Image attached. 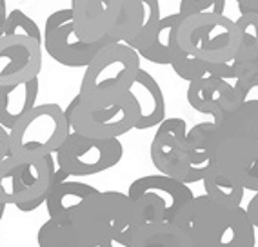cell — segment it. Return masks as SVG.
I'll use <instances>...</instances> for the list:
<instances>
[{
    "label": "cell",
    "mask_w": 258,
    "mask_h": 247,
    "mask_svg": "<svg viewBox=\"0 0 258 247\" xmlns=\"http://www.w3.org/2000/svg\"><path fill=\"white\" fill-rule=\"evenodd\" d=\"M70 133V120L58 104H38L10 131V156L38 160L56 155Z\"/></svg>",
    "instance_id": "obj_4"
},
{
    "label": "cell",
    "mask_w": 258,
    "mask_h": 247,
    "mask_svg": "<svg viewBox=\"0 0 258 247\" xmlns=\"http://www.w3.org/2000/svg\"><path fill=\"white\" fill-rule=\"evenodd\" d=\"M124 247H195L193 236L176 222H158L129 227L116 240Z\"/></svg>",
    "instance_id": "obj_16"
},
{
    "label": "cell",
    "mask_w": 258,
    "mask_h": 247,
    "mask_svg": "<svg viewBox=\"0 0 258 247\" xmlns=\"http://www.w3.org/2000/svg\"><path fill=\"white\" fill-rule=\"evenodd\" d=\"M195 247H208V245H204V243H199V242H195Z\"/></svg>",
    "instance_id": "obj_35"
},
{
    "label": "cell",
    "mask_w": 258,
    "mask_h": 247,
    "mask_svg": "<svg viewBox=\"0 0 258 247\" xmlns=\"http://www.w3.org/2000/svg\"><path fill=\"white\" fill-rule=\"evenodd\" d=\"M124 0H71V19L77 37L82 42L107 38L120 17Z\"/></svg>",
    "instance_id": "obj_14"
},
{
    "label": "cell",
    "mask_w": 258,
    "mask_h": 247,
    "mask_svg": "<svg viewBox=\"0 0 258 247\" xmlns=\"http://www.w3.org/2000/svg\"><path fill=\"white\" fill-rule=\"evenodd\" d=\"M171 68L182 80H187V82H195V80H200V78L206 77H217L222 78V80H227V82L235 80L231 62L229 64H209V62H204V60L187 55L182 49L175 53Z\"/></svg>",
    "instance_id": "obj_23"
},
{
    "label": "cell",
    "mask_w": 258,
    "mask_h": 247,
    "mask_svg": "<svg viewBox=\"0 0 258 247\" xmlns=\"http://www.w3.org/2000/svg\"><path fill=\"white\" fill-rule=\"evenodd\" d=\"M140 55L125 44H107L97 53L80 82L84 102L106 104L125 96L142 69Z\"/></svg>",
    "instance_id": "obj_2"
},
{
    "label": "cell",
    "mask_w": 258,
    "mask_h": 247,
    "mask_svg": "<svg viewBox=\"0 0 258 247\" xmlns=\"http://www.w3.org/2000/svg\"><path fill=\"white\" fill-rule=\"evenodd\" d=\"M64 111L73 133L97 140H115L139 124V105L129 93L106 104L84 102L77 95Z\"/></svg>",
    "instance_id": "obj_7"
},
{
    "label": "cell",
    "mask_w": 258,
    "mask_h": 247,
    "mask_svg": "<svg viewBox=\"0 0 258 247\" xmlns=\"http://www.w3.org/2000/svg\"><path fill=\"white\" fill-rule=\"evenodd\" d=\"M82 247H115V243H100V245H82Z\"/></svg>",
    "instance_id": "obj_33"
},
{
    "label": "cell",
    "mask_w": 258,
    "mask_h": 247,
    "mask_svg": "<svg viewBox=\"0 0 258 247\" xmlns=\"http://www.w3.org/2000/svg\"><path fill=\"white\" fill-rule=\"evenodd\" d=\"M8 6H6V0H0V37H4L6 31V22H8Z\"/></svg>",
    "instance_id": "obj_32"
},
{
    "label": "cell",
    "mask_w": 258,
    "mask_h": 247,
    "mask_svg": "<svg viewBox=\"0 0 258 247\" xmlns=\"http://www.w3.org/2000/svg\"><path fill=\"white\" fill-rule=\"evenodd\" d=\"M182 15L173 13L167 17H162L158 22V28L153 35L151 42L148 44L146 49L139 53L140 58L148 60L151 64L158 66H171L173 56L180 49L178 40H176V33H178V26L182 22Z\"/></svg>",
    "instance_id": "obj_21"
},
{
    "label": "cell",
    "mask_w": 258,
    "mask_h": 247,
    "mask_svg": "<svg viewBox=\"0 0 258 247\" xmlns=\"http://www.w3.org/2000/svg\"><path fill=\"white\" fill-rule=\"evenodd\" d=\"M42 69V42L28 37H0V87L29 82Z\"/></svg>",
    "instance_id": "obj_13"
},
{
    "label": "cell",
    "mask_w": 258,
    "mask_h": 247,
    "mask_svg": "<svg viewBox=\"0 0 258 247\" xmlns=\"http://www.w3.org/2000/svg\"><path fill=\"white\" fill-rule=\"evenodd\" d=\"M160 20V0H124L118 20L107 37L140 53L151 42Z\"/></svg>",
    "instance_id": "obj_12"
},
{
    "label": "cell",
    "mask_w": 258,
    "mask_h": 247,
    "mask_svg": "<svg viewBox=\"0 0 258 247\" xmlns=\"http://www.w3.org/2000/svg\"><path fill=\"white\" fill-rule=\"evenodd\" d=\"M245 213H247L249 220L253 222V225L258 229V193H254L253 198L247 202V206H245Z\"/></svg>",
    "instance_id": "obj_30"
},
{
    "label": "cell",
    "mask_w": 258,
    "mask_h": 247,
    "mask_svg": "<svg viewBox=\"0 0 258 247\" xmlns=\"http://www.w3.org/2000/svg\"><path fill=\"white\" fill-rule=\"evenodd\" d=\"M124 156L120 138L97 140L71 131L56 151V165L70 176H91L118 165Z\"/></svg>",
    "instance_id": "obj_8"
},
{
    "label": "cell",
    "mask_w": 258,
    "mask_h": 247,
    "mask_svg": "<svg viewBox=\"0 0 258 247\" xmlns=\"http://www.w3.org/2000/svg\"><path fill=\"white\" fill-rule=\"evenodd\" d=\"M209 169L238 183L245 191L258 193V140L226 137L218 129L211 146Z\"/></svg>",
    "instance_id": "obj_10"
},
{
    "label": "cell",
    "mask_w": 258,
    "mask_h": 247,
    "mask_svg": "<svg viewBox=\"0 0 258 247\" xmlns=\"http://www.w3.org/2000/svg\"><path fill=\"white\" fill-rule=\"evenodd\" d=\"M55 156L38 160H17L8 156L0 162V204L15 206L19 211L31 213L46 204L47 193L53 188Z\"/></svg>",
    "instance_id": "obj_6"
},
{
    "label": "cell",
    "mask_w": 258,
    "mask_h": 247,
    "mask_svg": "<svg viewBox=\"0 0 258 247\" xmlns=\"http://www.w3.org/2000/svg\"><path fill=\"white\" fill-rule=\"evenodd\" d=\"M180 49L209 64H229L240 46V29L226 15L200 13L182 19L176 33Z\"/></svg>",
    "instance_id": "obj_3"
},
{
    "label": "cell",
    "mask_w": 258,
    "mask_h": 247,
    "mask_svg": "<svg viewBox=\"0 0 258 247\" xmlns=\"http://www.w3.org/2000/svg\"><path fill=\"white\" fill-rule=\"evenodd\" d=\"M149 156L160 174L189 186L187 124L184 118H166L158 126L151 140Z\"/></svg>",
    "instance_id": "obj_11"
},
{
    "label": "cell",
    "mask_w": 258,
    "mask_h": 247,
    "mask_svg": "<svg viewBox=\"0 0 258 247\" xmlns=\"http://www.w3.org/2000/svg\"><path fill=\"white\" fill-rule=\"evenodd\" d=\"M71 225L82 245L116 243L133 225L131 200L120 191H97L77 207Z\"/></svg>",
    "instance_id": "obj_5"
},
{
    "label": "cell",
    "mask_w": 258,
    "mask_h": 247,
    "mask_svg": "<svg viewBox=\"0 0 258 247\" xmlns=\"http://www.w3.org/2000/svg\"><path fill=\"white\" fill-rule=\"evenodd\" d=\"M187 102L195 111L209 114L213 120L235 107V89L233 84L217 77H206L187 86Z\"/></svg>",
    "instance_id": "obj_15"
},
{
    "label": "cell",
    "mask_w": 258,
    "mask_h": 247,
    "mask_svg": "<svg viewBox=\"0 0 258 247\" xmlns=\"http://www.w3.org/2000/svg\"><path fill=\"white\" fill-rule=\"evenodd\" d=\"M97 191L98 189L91 183L75 182V180H66V182L53 186L44 204L49 220L60 225H71V216L77 211V207Z\"/></svg>",
    "instance_id": "obj_18"
},
{
    "label": "cell",
    "mask_w": 258,
    "mask_h": 247,
    "mask_svg": "<svg viewBox=\"0 0 258 247\" xmlns=\"http://www.w3.org/2000/svg\"><path fill=\"white\" fill-rule=\"evenodd\" d=\"M38 89V78L17 86L0 87V126L11 131L37 105Z\"/></svg>",
    "instance_id": "obj_19"
},
{
    "label": "cell",
    "mask_w": 258,
    "mask_h": 247,
    "mask_svg": "<svg viewBox=\"0 0 258 247\" xmlns=\"http://www.w3.org/2000/svg\"><path fill=\"white\" fill-rule=\"evenodd\" d=\"M238 4V11L240 15L244 13H258V0H235Z\"/></svg>",
    "instance_id": "obj_31"
},
{
    "label": "cell",
    "mask_w": 258,
    "mask_h": 247,
    "mask_svg": "<svg viewBox=\"0 0 258 247\" xmlns=\"http://www.w3.org/2000/svg\"><path fill=\"white\" fill-rule=\"evenodd\" d=\"M224 8H226V0H180L178 13L184 19L193 17V15L208 13V11L224 15Z\"/></svg>",
    "instance_id": "obj_27"
},
{
    "label": "cell",
    "mask_w": 258,
    "mask_h": 247,
    "mask_svg": "<svg viewBox=\"0 0 258 247\" xmlns=\"http://www.w3.org/2000/svg\"><path fill=\"white\" fill-rule=\"evenodd\" d=\"M44 49L51 58L66 68H88L97 53L107 44H115L109 37L100 42H82L73 29L71 10H56L46 19L44 37H42Z\"/></svg>",
    "instance_id": "obj_9"
},
{
    "label": "cell",
    "mask_w": 258,
    "mask_h": 247,
    "mask_svg": "<svg viewBox=\"0 0 258 247\" xmlns=\"http://www.w3.org/2000/svg\"><path fill=\"white\" fill-rule=\"evenodd\" d=\"M4 35H8V37H28L42 42V31L38 28V24L22 10H13L8 15Z\"/></svg>",
    "instance_id": "obj_26"
},
{
    "label": "cell",
    "mask_w": 258,
    "mask_h": 247,
    "mask_svg": "<svg viewBox=\"0 0 258 247\" xmlns=\"http://www.w3.org/2000/svg\"><path fill=\"white\" fill-rule=\"evenodd\" d=\"M129 95L133 96L139 105V124L137 129L158 128L166 120V98L160 84L155 80L149 71L140 69L133 86L129 89Z\"/></svg>",
    "instance_id": "obj_17"
},
{
    "label": "cell",
    "mask_w": 258,
    "mask_h": 247,
    "mask_svg": "<svg viewBox=\"0 0 258 247\" xmlns=\"http://www.w3.org/2000/svg\"><path fill=\"white\" fill-rule=\"evenodd\" d=\"M38 247H82L73 225H60L53 220H46L37 233Z\"/></svg>",
    "instance_id": "obj_25"
},
{
    "label": "cell",
    "mask_w": 258,
    "mask_h": 247,
    "mask_svg": "<svg viewBox=\"0 0 258 247\" xmlns=\"http://www.w3.org/2000/svg\"><path fill=\"white\" fill-rule=\"evenodd\" d=\"M226 137L258 140V102H245L227 111L218 120H213Z\"/></svg>",
    "instance_id": "obj_22"
},
{
    "label": "cell",
    "mask_w": 258,
    "mask_h": 247,
    "mask_svg": "<svg viewBox=\"0 0 258 247\" xmlns=\"http://www.w3.org/2000/svg\"><path fill=\"white\" fill-rule=\"evenodd\" d=\"M4 213H6V206L4 204H0V222H2V218H4Z\"/></svg>",
    "instance_id": "obj_34"
},
{
    "label": "cell",
    "mask_w": 258,
    "mask_h": 247,
    "mask_svg": "<svg viewBox=\"0 0 258 247\" xmlns=\"http://www.w3.org/2000/svg\"><path fill=\"white\" fill-rule=\"evenodd\" d=\"M10 156V131L0 126V162Z\"/></svg>",
    "instance_id": "obj_29"
},
{
    "label": "cell",
    "mask_w": 258,
    "mask_h": 247,
    "mask_svg": "<svg viewBox=\"0 0 258 247\" xmlns=\"http://www.w3.org/2000/svg\"><path fill=\"white\" fill-rule=\"evenodd\" d=\"M202 183L204 195L222 206H242V202H244L245 189L240 188L238 183L227 180L226 176L218 174L217 171L208 169Z\"/></svg>",
    "instance_id": "obj_24"
},
{
    "label": "cell",
    "mask_w": 258,
    "mask_h": 247,
    "mask_svg": "<svg viewBox=\"0 0 258 247\" xmlns=\"http://www.w3.org/2000/svg\"><path fill=\"white\" fill-rule=\"evenodd\" d=\"M235 22L240 29V46L231 68L236 80L245 75L258 73V15L244 13Z\"/></svg>",
    "instance_id": "obj_20"
},
{
    "label": "cell",
    "mask_w": 258,
    "mask_h": 247,
    "mask_svg": "<svg viewBox=\"0 0 258 247\" xmlns=\"http://www.w3.org/2000/svg\"><path fill=\"white\" fill-rule=\"evenodd\" d=\"M195 242L208 247H254L256 227L244 206H222L206 195L195 197L175 218Z\"/></svg>",
    "instance_id": "obj_1"
},
{
    "label": "cell",
    "mask_w": 258,
    "mask_h": 247,
    "mask_svg": "<svg viewBox=\"0 0 258 247\" xmlns=\"http://www.w3.org/2000/svg\"><path fill=\"white\" fill-rule=\"evenodd\" d=\"M235 89V107L245 102H258V73L245 75L233 82Z\"/></svg>",
    "instance_id": "obj_28"
}]
</instances>
